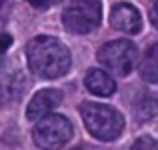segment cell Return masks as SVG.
Masks as SVG:
<instances>
[{
    "label": "cell",
    "instance_id": "obj_15",
    "mask_svg": "<svg viewBox=\"0 0 158 150\" xmlns=\"http://www.w3.org/2000/svg\"><path fill=\"white\" fill-rule=\"evenodd\" d=\"M6 96V90H4V84H0V106H2V98Z\"/></svg>",
    "mask_w": 158,
    "mask_h": 150
},
{
    "label": "cell",
    "instance_id": "obj_4",
    "mask_svg": "<svg viewBox=\"0 0 158 150\" xmlns=\"http://www.w3.org/2000/svg\"><path fill=\"white\" fill-rule=\"evenodd\" d=\"M102 8L98 0H74L62 12V26L72 34H88L100 26Z\"/></svg>",
    "mask_w": 158,
    "mask_h": 150
},
{
    "label": "cell",
    "instance_id": "obj_3",
    "mask_svg": "<svg viewBox=\"0 0 158 150\" xmlns=\"http://www.w3.org/2000/svg\"><path fill=\"white\" fill-rule=\"evenodd\" d=\"M96 58L104 68H108L116 76H128L138 64V48L130 40H112L102 44L96 52Z\"/></svg>",
    "mask_w": 158,
    "mask_h": 150
},
{
    "label": "cell",
    "instance_id": "obj_9",
    "mask_svg": "<svg viewBox=\"0 0 158 150\" xmlns=\"http://www.w3.org/2000/svg\"><path fill=\"white\" fill-rule=\"evenodd\" d=\"M140 74L146 82L158 84V42L146 50L142 62H140Z\"/></svg>",
    "mask_w": 158,
    "mask_h": 150
},
{
    "label": "cell",
    "instance_id": "obj_14",
    "mask_svg": "<svg viewBox=\"0 0 158 150\" xmlns=\"http://www.w3.org/2000/svg\"><path fill=\"white\" fill-rule=\"evenodd\" d=\"M26 2H30L32 6H36V8H46V6H50V0H26Z\"/></svg>",
    "mask_w": 158,
    "mask_h": 150
},
{
    "label": "cell",
    "instance_id": "obj_18",
    "mask_svg": "<svg viewBox=\"0 0 158 150\" xmlns=\"http://www.w3.org/2000/svg\"><path fill=\"white\" fill-rule=\"evenodd\" d=\"M74 150H82V148H74Z\"/></svg>",
    "mask_w": 158,
    "mask_h": 150
},
{
    "label": "cell",
    "instance_id": "obj_16",
    "mask_svg": "<svg viewBox=\"0 0 158 150\" xmlns=\"http://www.w3.org/2000/svg\"><path fill=\"white\" fill-rule=\"evenodd\" d=\"M4 2H6V0H0V8H2V6H4Z\"/></svg>",
    "mask_w": 158,
    "mask_h": 150
},
{
    "label": "cell",
    "instance_id": "obj_17",
    "mask_svg": "<svg viewBox=\"0 0 158 150\" xmlns=\"http://www.w3.org/2000/svg\"><path fill=\"white\" fill-rule=\"evenodd\" d=\"M0 64H2V52H0Z\"/></svg>",
    "mask_w": 158,
    "mask_h": 150
},
{
    "label": "cell",
    "instance_id": "obj_6",
    "mask_svg": "<svg viewBox=\"0 0 158 150\" xmlns=\"http://www.w3.org/2000/svg\"><path fill=\"white\" fill-rule=\"evenodd\" d=\"M110 26L126 34H138L142 30V16L136 10V6L128 2H118L110 12Z\"/></svg>",
    "mask_w": 158,
    "mask_h": 150
},
{
    "label": "cell",
    "instance_id": "obj_11",
    "mask_svg": "<svg viewBox=\"0 0 158 150\" xmlns=\"http://www.w3.org/2000/svg\"><path fill=\"white\" fill-rule=\"evenodd\" d=\"M130 150H158V140H154L152 136H140L130 146Z\"/></svg>",
    "mask_w": 158,
    "mask_h": 150
},
{
    "label": "cell",
    "instance_id": "obj_5",
    "mask_svg": "<svg viewBox=\"0 0 158 150\" xmlns=\"http://www.w3.org/2000/svg\"><path fill=\"white\" fill-rule=\"evenodd\" d=\"M32 138L40 150H58L72 138V124L62 114H48L34 126Z\"/></svg>",
    "mask_w": 158,
    "mask_h": 150
},
{
    "label": "cell",
    "instance_id": "obj_1",
    "mask_svg": "<svg viewBox=\"0 0 158 150\" xmlns=\"http://www.w3.org/2000/svg\"><path fill=\"white\" fill-rule=\"evenodd\" d=\"M26 60L32 72L44 80H54V78L64 76L72 64L70 50L52 36L32 38L26 44Z\"/></svg>",
    "mask_w": 158,
    "mask_h": 150
},
{
    "label": "cell",
    "instance_id": "obj_8",
    "mask_svg": "<svg viewBox=\"0 0 158 150\" xmlns=\"http://www.w3.org/2000/svg\"><path fill=\"white\" fill-rule=\"evenodd\" d=\"M84 86L86 90H88L90 94H94V96H112V94L116 92V82L112 80V76L108 72L100 68H92L86 72L84 76Z\"/></svg>",
    "mask_w": 158,
    "mask_h": 150
},
{
    "label": "cell",
    "instance_id": "obj_10",
    "mask_svg": "<svg viewBox=\"0 0 158 150\" xmlns=\"http://www.w3.org/2000/svg\"><path fill=\"white\" fill-rule=\"evenodd\" d=\"M134 112H136V120H140V122L154 118L158 114V96H154V94H144L136 102Z\"/></svg>",
    "mask_w": 158,
    "mask_h": 150
},
{
    "label": "cell",
    "instance_id": "obj_12",
    "mask_svg": "<svg viewBox=\"0 0 158 150\" xmlns=\"http://www.w3.org/2000/svg\"><path fill=\"white\" fill-rule=\"evenodd\" d=\"M150 20H152V26L158 30V0H154V4L150 8Z\"/></svg>",
    "mask_w": 158,
    "mask_h": 150
},
{
    "label": "cell",
    "instance_id": "obj_2",
    "mask_svg": "<svg viewBox=\"0 0 158 150\" xmlns=\"http://www.w3.org/2000/svg\"><path fill=\"white\" fill-rule=\"evenodd\" d=\"M80 114L86 130L102 142H112L122 134L124 116L112 106H106L100 102H82Z\"/></svg>",
    "mask_w": 158,
    "mask_h": 150
},
{
    "label": "cell",
    "instance_id": "obj_13",
    "mask_svg": "<svg viewBox=\"0 0 158 150\" xmlns=\"http://www.w3.org/2000/svg\"><path fill=\"white\" fill-rule=\"evenodd\" d=\"M12 44V38H10V34H2L0 36V52H4L8 46Z\"/></svg>",
    "mask_w": 158,
    "mask_h": 150
},
{
    "label": "cell",
    "instance_id": "obj_7",
    "mask_svg": "<svg viewBox=\"0 0 158 150\" xmlns=\"http://www.w3.org/2000/svg\"><path fill=\"white\" fill-rule=\"evenodd\" d=\"M60 102H62L60 90H54V88L38 90L26 106V118L28 120H42L44 116L50 114Z\"/></svg>",
    "mask_w": 158,
    "mask_h": 150
}]
</instances>
